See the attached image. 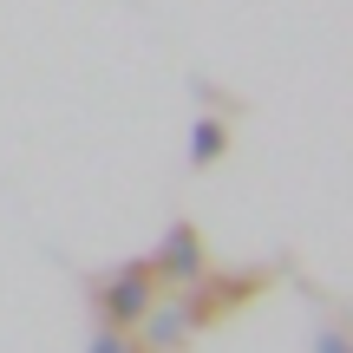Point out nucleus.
<instances>
[{"label":"nucleus","mask_w":353,"mask_h":353,"mask_svg":"<svg viewBox=\"0 0 353 353\" xmlns=\"http://www.w3.org/2000/svg\"><path fill=\"white\" fill-rule=\"evenodd\" d=\"M151 262H131V268H118L112 281L99 288V301H105V321L112 327H131V321H144L151 314Z\"/></svg>","instance_id":"obj_1"},{"label":"nucleus","mask_w":353,"mask_h":353,"mask_svg":"<svg viewBox=\"0 0 353 353\" xmlns=\"http://www.w3.org/2000/svg\"><path fill=\"white\" fill-rule=\"evenodd\" d=\"M151 275H170V281H196V275H203V249H196V229H190V223H176L170 236H164Z\"/></svg>","instance_id":"obj_2"},{"label":"nucleus","mask_w":353,"mask_h":353,"mask_svg":"<svg viewBox=\"0 0 353 353\" xmlns=\"http://www.w3.org/2000/svg\"><path fill=\"white\" fill-rule=\"evenodd\" d=\"M190 151H196V157H216V151H223V131H216V125H203V131H196V144H190Z\"/></svg>","instance_id":"obj_3"},{"label":"nucleus","mask_w":353,"mask_h":353,"mask_svg":"<svg viewBox=\"0 0 353 353\" xmlns=\"http://www.w3.org/2000/svg\"><path fill=\"white\" fill-rule=\"evenodd\" d=\"M92 353H131V347H125V334H99V341H92Z\"/></svg>","instance_id":"obj_4"},{"label":"nucleus","mask_w":353,"mask_h":353,"mask_svg":"<svg viewBox=\"0 0 353 353\" xmlns=\"http://www.w3.org/2000/svg\"><path fill=\"white\" fill-rule=\"evenodd\" d=\"M321 353H347V347H341V334H321Z\"/></svg>","instance_id":"obj_5"}]
</instances>
